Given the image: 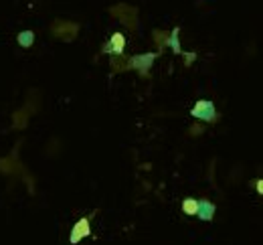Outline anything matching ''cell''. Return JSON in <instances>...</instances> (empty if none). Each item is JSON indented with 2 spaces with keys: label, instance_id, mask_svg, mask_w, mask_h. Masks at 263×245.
Here are the masks:
<instances>
[{
  "label": "cell",
  "instance_id": "obj_1",
  "mask_svg": "<svg viewBox=\"0 0 263 245\" xmlns=\"http://www.w3.org/2000/svg\"><path fill=\"white\" fill-rule=\"evenodd\" d=\"M18 148H21V142H16L14 144V148H12V152L8 154V156H2L0 158V173L2 175H21L23 176V180H25V184H29V193L34 195V178L31 176V173L25 168V164L21 162V158H18Z\"/></svg>",
  "mask_w": 263,
  "mask_h": 245
},
{
  "label": "cell",
  "instance_id": "obj_2",
  "mask_svg": "<svg viewBox=\"0 0 263 245\" xmlns=\"http://www.w3.org/2000/svg\"><path fill=\"white\" fill-rule=\"evenodd\" d=\"M109 14L116 16L120 23H124L130 31H138V25H140V23H138V8H136V6L120 2V4H116V6L109 8Z\"/></svg>",
  "mask_w": 263,
  "mask_h": 245
},
{
  "label": "cell",
  "instance_id": "obj_3",
  "mask_svg": "<svg viewBox=\"0 0 263 245\" xmlns=\"http://www.w3.org/2000/svg\"><path fill=\"white\" fill-rule=\"evenodd\" d=\"M79 31H81L79 23H73V21L57 18V21H53V25H51V33H53V36L59 39V41H65V43L75 41L77 35H79Z\"/></svg>",
  "mask_w": 263,
  "mask_h": 245
},
{
  "label": "cell",
  "instance_id": "obj_4",
  "mask_svg": "<svg viewBox=\"0 0 263 245\" xmlns=\"http://www.w3.org/2000/svg\"><path fill=\"white\" fill-rule=\"evenodd\" d=\"M191 116L198 122H204V124H215L219 120V111L211 100H198L191 109Z\"/></svg>",
  "mask_w": 263,
  "mask_h": 245
},
{
  "label": "cell",
  "instance_id": "obj_5",
  "mask_svg": "<svg viewBox=\"0 0 263 245\" xmlns=\"http://www.w3.org/2000/svg\"><path fill=\"white\" fill-rule=\"evenodd\" d=\"M158 53H140V55H134L130 57V69H134L140 77H148L150 69L156 61Z\"/></svg>",
  "mask_w": 263,
  "mask_h": 245
},
{
  "label": "cell",
  "instance_id": "obj_6",
  "mask_svg": "<svg viewBox=\"0 0 263 245\" xmlns=\"http://www.w3.org/2000/svg\"><path fill=\"white\" fill-rule=\"evenodd\" d=\"M34 109H36V102H27L21 109H16V111L12 114V120H10L12 130H25V128L29 126L31 114H33Z\"/></svg>",
  "mask_w": 263,
  "mask_h": 245
},
{
  "label": "cell",
  "instance_id": "obj_7",
  "mask_svg": "<svg viewBox=\"0 0 263 245\" xmlns=\"http://www.w3.org/2000/svg\"><path fill=\"white\" fill-rule=\"evenodd\" d=\"M89 235H91V223H89L87 217H81V219L75 221V225H73V229H71L69 243L71 245L81 243V239H85V237H89Z\"/></svg>",
  "mask_w": 263,
  "mask_h": 245
},
{
  "label": "cell",
  "instance_id": "obj_8",
  "mask_svg": "<svg viewBox=\"0 0 263 245\" xmlns=\"http://www.w3.org/2000/svg\"><path fill=\"white\" fill-rule=\"evenodd\" d=\"M124 49H126V36L122 35V33H114V35L109 36V43L103 45L101 53L103 55H111V57H122Z\"/></svg>",
  "mask_w": 263,
  "mask_h": 245
},
{
  "label": "cell",
  "instance_id": "obj_9",
  "mask_svg": "<svg viewBox=\"0 0 263 245\" xmlns=\"http://www.w3.org/2000/svg\"><path fill=\"white\" fill-rule=\"evenodd\" d=\"M215 213H217V207H215V203H211V201H206V199H200V201H198L197 217L200 219V221H213Z\"/></svg>",
  "mask_w": 263,
  "mask_h": 245
},
{
  "label": "cell",
  "instance_id": "obj_10",
  "mask_svg": "<svg viewBox=\"0 0 263 245\" xmlns=\"http://www.w3.org/2000/svg\"><path fill=\"white\" fill-rule=\"evenodd\" d=\"M109 67L114 73H124V71H130V57L122 55V57H111L109 59Z\"/></svg>",
  "mask_w": 263,
  "mask_h": 245
},
{
  "label": "cell",
  "instance_id": "obj_11",
  "mask_svg": "<svg viewBox=\"0 0 263 245\" xmlns=\"http://www.w3.org/2000/svg\"><path fill=\"white\" fill-rule=\"evenodd\" d=\"M178 35H180V29L178 27H174L172 31H170V36H168V45L166 47H170L176 55H182L184 51H182V47H180V39H178Z\"/></svg>",
  "mask_w": 263,
  "mask_h": 245
},
{
  "label": "cell",
  "instance_id": "obj_12",
  "mask_svg": "<svg viewBox=\"0 0 263 245\" xmlns=\"http://www.w3.org/2000/svg\"><path fill=\"white\" fill-rule=\"evenodd\" d=\"M152 36H154V43H156V53L160 55V53L166 49V45H168V36H170V33L156 29V31L152 33Z\"/></svg>",
  "mask_w": 263,
  "mask_h": 245
},
{
  "label": "cell",
  "instance_id": "obj_13",
  "mask_svg": "<svg viewBox=\"0 0 263 245\" xmlns=\"http://www.w3.org/2000/svg\"><path fill=\"white\" fill-rule=\"evenodd\" d=\"M198 211V199H193V197H186L182 201V213L189 215V217H197Z\"/></svg>",
  "mask_w": 263,
  "mask_h": 245
},
{
  "label": "cell",
  "instance_id": "obj_14",
  "mask_svg": "<svg viewBox=\"0 0 263 245\" xmlns=\"http://www.w3.org/2000/svg\"><path fill=\"white\" fill-rule=\"evenodd\" d=\"M16 41H18V45L23 49H29V47H33L34 43V33L33 31H21L18 36H16Z\"/></svg>",
  "mask_w": 263,
  "mask_h": 245
},
{
  "label": "cell",
  "instance_id": "obj_15",
  "mask_svg": "<svg viewBox=\"0 0 263 245\" xmlns=\"http://www.w3.org/2000/svg\"><path fill=\"white\" fill-rule=\"evenodd\" d=\"M184 55V65L189 67V65H193V61L197 59V53H182Z\"/></svg>",
  "mask_w": 263,
  "mask_h": 245
},
{
  "label": "cell",
  "instance_id": "obj_16",
  "mask_svg": "<svg viewBox=\"0 0 263 245\" xmlns=\"http://www.w3.org/2000/svg\"><path fill=\"white\" fill-rule=\"evenodd\" d=\"M202 130H204L202 126H198V124H195V126H191L189 134H191V136H200V134H202Z\"/></svg>",
  "mask_w": 263,
  "mask_h": 245
},
{
  "label": "cell",
  "instance_id": "obj_17",
  "mask_svg": "<svg viewBox=\"0 0 263 245\" xmlns=\"http://www.w3.org/2000/svg\"><path fill=\"white\" fill-rule=\"evenodd\" d=\"M253 186H255V191L263 195V178H257V180H253Z\"/></svg>",
  "mask_w": 263,
  "mask_h": 245
}]
</instances>
